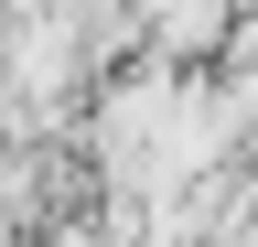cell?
<instances>
[{"instance_id": "1", "label": "cell", "mask_w": 258, "mask_h": 247, "mask_svg": "<svg viewBox=\"0 0 258 247\" xmlns=\"http://www.w3.org/2000/svg\"><path fill=\"white\" fill-rule=\"evenodd\" d=\"M226 33H237V0H151V11H140V43L172 54V65L226 54Z\"/></svg>"}]
</instances>
